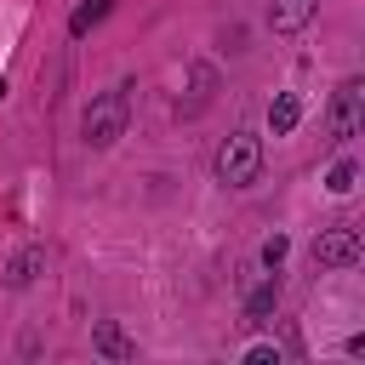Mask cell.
Masks as SVG:
<instances>
[{
    "mask_svg": "<svg viewBox=\"0 0 365 365\" xmlns=\"http://www.w3.org/2000/svg\"><path fill=\"white\" fill-rule=\"evenodd\" d=\"M262 177V137L257 131H234L217 148V182L222 188H251Z\"/></svg>",
    "mask_w": 365,
    "mask_h": 365,
    "instance_id": "cell-2",
    "label": "cell"
},
{
    "mask_svg": "<svg viewBox=\"0 0 365 365\" xmlns=\"http://www.w3.org/2000/svg\"><path fill=\"white\" fill-rule=\"evenodd\" d=\"M354 177H359V165H354V160H336V165L325 171V188H331V194H348Z\"/></svg>",
    "mask_w": 365,
    "mask_h": 365,
    "instance_id": "cell-12",
    "label": "cell"
},
{
    "mask_svg": "<svg viewBox=\"0 0 365 365\" xmlns=\"http://www.w3.org/2000/svg\"><path fill=\"white\" fill-rule=\"evenodd\" d=\"M217 86H222V80H217V68H211V63H188V80H182V91H188V97H177V114H182V120L205 114V108H211V97H217Z\"/></svg>",
    "mask_w": 365,
    "mask_h": 365,
    "instance_id": "cell-4",
    "label": "cell"
},
{
    "mask_svg": "<svg viewBox=\"0 0 365 365\" xmlns=\"http://www.w3.org/2000/svg\"><path fill=\"white\" fill-rule=\"evenodd\" d=\"M297 120H302V97H297V91H279V97L268 103V125H274V137H291Z\"/></svg>",
    "mask_w": 365,
    "mask_h": 365,
    "instance_id": "cell-9",
    "label": "cell"
},
{
    "mask_svg": "<svg viewBox=\"0 0 365 365\" xmlns=\"http://www.w3.org/2000/svg\"><path fill=\"white\" fill-rule=\"evenodd\" d=\"M274 308H279V279H262V285L245 297V319H257V325H262Z\"/></svg>",
    "mask_w": 365,
    "mask_h": 365,
    "instance_id": "cell-10",
    "label": "cell"
},
{
    "mask_svg": "<svg viewBox=\"0 0 365 365\" xmlns=\"http://www.w3.org/2000/svg\"><path fill=\"white\" fill-rule=\"evenodd\" d=\"M46 268V245H23L11 262H6V285H34Z\"/></svg>",
    "mask_w": 365,
    "mask_h": 365,
    "instance_id": "cell-8",
    "label": "cell"
},
{
    "mask_svg": "<svg viewBox=\"0 0 365 365\" xmlns=\"http://www.w3.org/2000/svg\"><path fill=\"white\" fill-rule=\"evenodd\" d=\"M125 120H131V97H125V86H114V91L91 97V108H86L80 131H86V143H91V148H114V143L125 137Z\"/></svg>",
    "mask_w": 365,
    "mask_h": 365,
    "instance_id": "cell-1",
    "label": "cell"
},
{
    "mask_svg": "<svg viewBox=\"0 0 365 365\" xmlns=\"http://www.w3.org/2000/svg\"><path fill=\"white\" fill-rule=\"evenodd\" d=\"M91 348H97L103 359H137V342H131L114 319H97V325H91Z\"/></svg>",
    "mask_w": 365,
    "mask_h": 365,
    "instance_id": "cell-7",
    "label": "cell"
},
{
    "mask_svg": "<svg viewBox=\"0 0 365 365\" xmlns=\"http://www.w3.org/2000/svg\"><path fill=\"white\" fill-rule=\"evenodd\" d=\"M108 11H114V0H80V6H74V17H68V34H86V29H97Z\"/></svg>",
    "mask_w": 365,
    "mask_h": 365,
    "instance_id": "cell-11",
    "label": "cell"
},
{
    "mask_svg": "<svg viewBox=\"0 0 365 365\" xmlns=\"http://www.w3.org/2000/svg\"><path fill=\"white\" fill-rule=\"evenodd\" d=\"M314 11H319V0H274L268 6V29L274 34H297V29H308Z\"/></svg>",
    "mask_w": 365,
    "mask_h": 365,
    "instance_id": "cell-6",
    "label": "cell"
},
{
    "mask_svg": "<svg viewBox=\"0 0 365 365\" xmlns=\"http://www.w3.org/2000/svg\"><path fill=\"white\" fill-rule=\"evenodd\" d=\"M365 257V234L354 228V222H336V228H325L319 240H314V262L319 268H354Z\"/></svg>",
    "mask_w": 365,
    "mask_h": 365,
    "instance_id": "cell-3",
    "label": "cell"
},
{
    "mask_svg": "<svg viewBox=\"0 0 365 365\" xmlns=\"http://www.w3.org/2000/svg\"><path fill=\"white\" fill-rule=\"evenodd\" d=\"M245 365H279V348H274V342H257V348L245 354Z\"/></svg>",
    "mask_w": 365,
    "mask_h": 365,
    "instance_id": "cell-14",
    "label": "cell"
},
{
    "mask_svg": "<svg viewBox=\"0 0 365 365\" xmlns=\"http://www.w3.org/2000/svg\"><path fill=\"white\" fill-rule=\"evenodd\" d=\"M285 251H291V240H285V234H274V240L262 245V262H268V268H279V262H285Z\"/></svg>",
    "mask_w": 365,
    "mask_h": 365,
    "instance_id": "cell-13",
    "label": "cell"
},
{
    "mask_svg": "<svg viewBox=\"0 0 365 365\" xmlns=\"http://www.w3.org/2000/svg\"><path fill=\"white\" fill-rule=\"evenodd\" d=\"M359 97H365V91H359V80H348V86L336 91L331 120H325V137H331V143H348V137L359 131Z\"/></svg>",
    "mask_w": 365,
    "mask_h": 365,
    "instance_id": "cell-5",
    "label": "cell"
}]
</instances>
